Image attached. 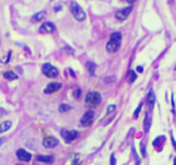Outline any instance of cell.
<instances>
[{"mask_svg":"<svg viewBox=\"0 0 176 165\" xmlns=\"http://www.w3.org/2000/svg\"><path fill=\"white\" fill-rule=\"evenodd\" d=\"M121 40H122V34L120 32L112 33L110 36L109 42L106 44V51L110 53H115L118 51L120 46H121Z\"/></svg>","mask_w":176,"mask_h":165,"instance_id":"1","label":"cell"},{"mask_svg":"<svg viewBox=\"0 0 176 165\" xmlns=\"http://www.w3.org/2000/svg\"><path fill=\"white\" fill-rule=\"evenodd\" d=\"M70 11H71V14H72V16H74V18L76 20V21H78V22H82V21H84L86 20V12L83 11V9L77 4V3H71V5H70Z\"/></svg>","mask_w":176,"mask_h":165,"instance_id":"2","label":"cell"},{"mask_svg":"<svg viewBox=\"0 0 176 165\" xmlns=\"http://www.w3.org/2000/svg\"><path fill=\"white\" fill-rule=\"evenodd\" d=\"M84 100L88 106H97L102 103V95L98 92H90V93H87Z\"/></svg>","mask_w":176,"mask_h":165,"instance_id":"3","label":"cell"},{"mask_svg":"<svg viewBox=\"0 0 176 165\" xmlns=\"http://www.w3.org/2000/svg\"><path fill=\"white\" fill-rule=\"evenodd\" d=\"M42 74L48 78H56L59 72H58V69L56 66H53L52 64L46 63V64L42 65Z\"/></svg>","mask_w":176,"mask_h":165,"instance_id":"4","label":"cell"},{"mask_svg":"<svg viewBox=\"0 0 176 165\" xmlns=\"http://www.w3.org/2000/svg\"><path fill=\"white\" fill-rule=\"evenodd\" d=\"M93 121H94V111L90 110L82 116V118L80 121V125L83 127V128H87V127H90L93 123Z\"/></svg>","mask_w":176,"mask_h":165,"instance_id":"5","label":"cell"},{"mask_svg":"<svg viewBox=\"0 0 176 165\" xmlns=\"http://www.w3.org/2000/svg\"><path fill=\"white\" fill-rule=\"evenodd\" d=\"M60 135L64 139L66 143H71L76 137H77V131L76 130H68V129H62Z\"/></svg>","mask_w":176,"mask_h":165,"instance_id":"6","label":"cell"},{"mask_svg":"<svg viewBox=\"0 0 176 165\" xmlns=\"http://www.w3.org/2000/svg\"><path fill=\"white\" fill-rule=\"evenodd\" d=\"M130 12H132V6H128V8H124L122 10H118L115 14V17H116L117 21H121L122 22V21H126L128 18V16L130 15Z\"/></svg>","mask_w":176,"mask_h":165,"instance_id":"7","label":"cell"},{"mask_svg":"<svg viewBox=\"0 0 176 165\" xmlns=\"http://www.w3.org/2000/svg\"><path fill=\"white\" fill-rule=\"evenodd\" d=\"M62 88V83L59 82H52V83H48L44 91L45 94H52V93H56L57 91H59Z\"/></svg>","mask_w":176,"mask_h":165,"instance_id":"8","label":"cell"},{"mask_svg":"<svg viewBox=\"0 0 176 165\" xmlns=\"http://www.w3.org/2000/svg\"><path fill=\"white\" fill-rule=\"evenodd\" d=\"M54 30H56V27H54V24L51 23V22H45V23H42V26L39 28V32H40L41 34H51V33H53Z\"/></svg>","mask_w":176,"mask_h":165,"instance_id":"9","label":"cell"},{"mask_svg":"<svg viewBox=\"0 0 176 165\" xmlns=\"http://www.w3.org/2000/svg\"><path fill=\"white\" fill-rule=\"evenodd\" d=\"M58 143H59V141L54 136H47L44 139V142H42L44 147H46V148H54L56 146H58Z\"/></svg>","mask_w":176,"mask_h":165,"instance_id":"10","label":"cell"},{"mask_svg":"<svg viewBox=\"0 0 176 165\" xmlns=\"http://www.w3.org/2000/svg\"><path fill=\"white\" fill-rule=\"evenodd\" d=\"M16 154H17V158L20 160H22V161H29L32 159V154L29 152H27L26 149H22V148L18 149Z\"/></svg>","mask_w":176,"mask_h":165,"instance_id":"11","label":"cell"},{"mask_svg":"<svg viewBox=\"0 0 176 165\" xmlns=\"http://www.w3.org/2000/svg\"><path fill=\"white\" fill-rule=\"evenodd\" d=\"M154 103H156V95H154L153 89H151V91L148 92V95H147V105H148V107H150L151 110L153 109Z\"/></svg>","mask_w":176,"mask_h":165,"instance_id":"12","label":"cell"},{"mask_svg":"<svg viewBox=\"0 0 176 165\" xmlns=\"http://www.w3.org/2000/svg\"><path fill=\"white\" fill-rule=\"evenodd\" d=\"M46 17V12L45 11H40L38 14H35L33 17H32V22L33 23H36V22H41L44 18Z\"/></svg>","mask_w":176,"mask_h":165,"instance_id":"13","label":"cell"},{"mask_svg":"<svg viewBox=\"0 0 176 165\" xmlns=\"http://www.w3.org/2000/svg\"><path fill=\"white\" fill-rule=\"evenodd\" d=\"M36 160L40 161V163H52L54 159H53L52 155H38Z\"/></svg>","mask_w":176,"mask_h":165,"instance_id":"14","label":"cell"},{"mask_svg":"<svg viewBox=\"0 0 176 165\" xmlns=\"http://www.w3.org/2000/svg\"><path fill=\"white\" fill-rule=\"evenodd\" d=\"M12 127V123L10 121H5L3 123H0V133H5Z\"/></svg>","mask_w":176,"mask_h":165,"instance_id":"15","label":"cell"},{"mask_svg":"<svg viewBox=\"0 0 176 165\" xmlns=\"http://www.w3.org/2000/svg\"><path fill=\"white\" fill-rule=\"evenodd\" d=\"M4 77L6 80H9V81H14V80L18 78V75L16 72H14V71H5L4 72Z\"/></svg>","mask_w":176,"mask_h":165,"instance_id":"16","label":"cell"},{"mask_svg":"<svg viewBox=\"0 0 176 165\" xmlns=\"http://www.w3.org/2000/svg\"><path fill=\"white\" fill-rule=\"evenodd\" d=\"M86 65H87V69H88V71H90V74H91V75H94V71H96V64H94L93 62H88Z\"/></svg>","mask_w":176,"mask_h":165,"instance_id":"17","label":"cell"},{"mask_svg":"<svg viewBox=\"0 0 176 165\" xmlns=\"http://www.w3.org/2000/svg\"><path fill=\"white\" fill-rule=\"evenodd\" d=\"M70 110H71L70 105H66V104H60L59 105V112H66V111H70Z\"/></svg>","mask_w":176,"mask_h":165,"instance_id":"18","label":"cell"},{"mask_svg":"<svg viewBox=\"0 0 176 165\" xmlns=\"http://www.w3.org/2000/svg\"><path fill=\"white\" fill-rule=\"evenodd\" d=\"M81 93H82V91H81L80 88H76V89L72 92V95H74V98H75V99H80Z\"/></svg>","mask_w":176,"mask_h":165,"instance_id":"19","label":"cell"},{"mask_svg":"<svg viewBox=\"0 0 176 165\" xmlns=\"http://www.w3.org/2000/svg\"><path fill=\"white\" fill-rule=\"evenodd\" d=\"M136 80V74L132 70L130 72H129V82H130V83H133V82Z\"/></svg>","mask_w":176,"mask_h":165,"instance_id":"20","label":"cell"},{"mask_svg":"<svg viewBox=\"0 0 176 165\" xmlns=\"http://www.w3.org/2000/svg\"><path fill=\"white\" fill-rule=\"evenodd\" d=\"M141 109H142V103H140V104H139V106L136 107V110L134 111V118H138V116H139V113H140Z\"/></svg>","mask_w":176,"mask_h":165,"instance_id":"21","label":"cell"},{"mask_svg":"<svg viewBox=\"0 0 176 165\" xmlns=\"http://www.w3.org/2000/svg\"><path fill=\"white\" fill-rule=\"evenodd\" d=\"M115 110H116V105H109V106H108V110H106V113L110 115V113H112Z\"/></svg>","mask_w":176,"mask_h":165,"instance_id":"22","label":"cell"},{"mask_svg":"<svg viewBox=\"0 0 176 165\" xmlns=\"http://www.w3.org/2000/svg\"><path fill=\"white\" fill-rule=\"evenodd\" d=\"M140 148H141V154H142V157H146V145H145V142H141Z\"/></svg>","mask_w":176,"mask_h":165,"instance_id":"23","label":"cell"},{"mask_svg":"<svg viewBox=\"0 0 176 165\" xmlns=\"http://www.w3.org/2000/svg\"><path fill=\"white\" fill-rule=\"evenodd\" d=\"M132 152H133V154H134V157H135V159H136V164L139 165V164H140V158H138V154H136V151H135V147H134V146L132 147Z\"/></svg>","mask_w":176,"mask_h":165,"instance_id":"24","label":"cell"},{"mask_svg":"<svg viewBox=\"0 0 176 165\" xmlns=\"http://www.w3.org/2000/svg\"><path fill=\"white\" fill-rule=\"evenodd\" d=\"M148 129H150V119H148V116H146V118H145V130L148 131Z\"/></svg>","mask_w":176,"mask_h":165,"instance_id":"25","label":"cell"},{"mask_svg":"<svg viewBox=\"0 0 176 165\" xmlns=\"http://www.w3.org/2000/svg\"><path fill=\"white\" fill-rule=\"evenodd\" d=\"M116 164V158H115V154H111V163L110 165H115Z\"/></svg>","mask_w":176,"mask_h":165,"instance_id":"26","label":"cell"},{"mask_svg":"<svg viewBox=\"0 0 176 165\" xmlns=\"http://www.w3.org/2000/svg\"><path fill=\"white\" fill-rule=\"evenodd\" d=\"M171 142H172V146H174V148H175V151H176V141H175V139H174L172 135H171Z\"/></svg>","mask_w":176,"mask_h":165,"instance_id":"27","label":"cell"},{"mask_svg":"<svg viewBox=\"0 0 176 165\" xmlns=\"http://www.w3.org/2000/svg\"><path fill=\"white\" fill-rule=\"evenodd\" d=\"M136 71H138V72H142V71H144L142 66H138V68H136Z\"/></svg>","mask_w":176,"mask_h":165,"instance_id":"28","label":"cell"},{"mask_svg":"<svg viewBox=\"0 0 176 165\" xmlns=\"http://www.w3.org/2000/svg\"><path fill=\"white\" fill-rule=\"evenodd\" d=\"M69 71H70V74H71V76H72V77H75V72H74V71H72L71 69H69Z\"/></svg>","mask_w":176,"mask_h":165,"instance_id":"29","label":"cell"},{"mask_svg":"<svg viewBox=\"0 0 176 165\" xmlns=\"http://www.w3.org/2000/svg\"><path fill=\"white\" fill-rule=\"evenodd\" d=\"M60 9H62V6H56V9H54V10H56V11H59Z\"/></svg>","mask_w":176,"mask_h":165,"instance_id":"30","label":"cell"},{"mask_svg":"<svg viewBox=\"0 0 176 165\" xmlns=\"http://www.w3.org/2000/svg\"><path fill=\"white\" fill-rule=\"evenodd\" d=\"M127 2H128V3H130V4H132V3H135V2H136V0H127Z\"/></svg>","mask_w":176,"mask_h":165,"instance_id":"31","label":"cell"},{"mask_svg":"<svg viewBox=\"0 0 176 165\" xmlns=\"http://www.w3.org/2000/svg\"><path fill=\"white\" fill-rule=\"evenodd\" d=\"M3 142H4V139H0V145H2Z\"/></svg>","mask_w":176,"mask_h":165,"instance_id":"32","label":"cell"},{"mask_svg":"<svg viewBox=\"0 0 176 165\" xmlns=\"http://www.w3.org/2000/svg\"><path fill=\"white\" fill-rule=\"evenodd\" d=\"M174 165H176V159H175V160H174Z\"/></svg>","mask_w":176,"mask_h":165,"instance_id":"33","label":"cell"}]
</instances>
